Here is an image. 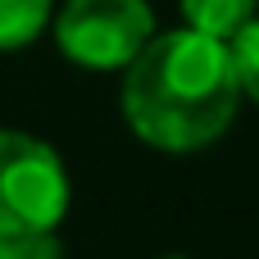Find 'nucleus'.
<instances>
[{"mask_svg":"<svg viewBox=\"0 0 259 259\" xmlns=\"http://www.w3.org/2000/svg\"><path fill=\"white\" fill-rule=\"evenodd\" d=\"M241 105L232 50L219 36L178 27L150 36L146 50L123 68V118L155 150H205L214 146Z\"/></svg>","mask_w":259,"mask_h":259,"instance_id":"1","label":"nucleus"},{"mask_svg":"<svg viewBox=\"0 0 259 259\" xmlns=\"http://www.w3.org/2000/svg\"><path fill=\"white\" fill-rule=\"evenodd\" d=\"M73 187L59 150L32 132L0 127V228L55 232L68 214Z\"/></svg>","mask_w":259,"mask_h":259,"instance_id":"2","label":"nucleus"},{"mask_svg":"<svg viewBox=\"0 0 259 259\" xmlns=\"http://www.w3.org/2000/svg\"><path fill=\"white\" fill-rule=\"evenodd\" d=\"M155 36V9L146 0H68L55 18L64 59L109 73L127 68Z\"/></svg>","mask_w":259,"mask_h":259,"instance_id":"3","label":"nucleus"},{"mask_svg":"<svg viewBox=\"0 0 259 259\" xmlns=\"http://www.w3.org/2000/svg\"><path fill=\"white\" fill-rule=\"evenodd\" d=\"M255 14H259V0H182L187 27L219 36V41H232Z\"/></svg>","mask_w":259,"mask_h":259,"instance_id":"4","label":"nucleus"},{"mask_svg":"<svg viewBox=\"0 0 259 259\" xmlns=\"http://www.w3.org/2000/svg\"><path fill=\"white\" fill-rule=\"evenodd\" d=\"M50 23V0H0V50H23Z\"/></svg>","mask_w":259,"mask_h":259,"instance_id":"5","label":"nucleus"},{"mask_svg":"<svg viewBox=\"0 0 259 259\" xmlns=\"http://www.w3.org/2000/svg\"><path fill=\"white\" fill-rule=\"evenodd\" d=\"M228 50H232V68H237L241 96H250L259 105V14L228 41Z\"/></svg>","mask_w":259,"mask_h":259,"instance_id":"6","label":"nucleus"},{"mask_svg":"<svg viewBox=\"0 0 259 259\" xmlns=\"http://www.w3.org/2000/svg\"><path fill=\"white\" fill-rule=\"evenodd\" d=\"M0 259H64L55 232H5L0 228Z\"/></svg>","mask_w":259,"mask_h":259,"instance_id":"7","label":"nucleus"},{"mask_svg":"<svg viewBox=\"0 0 259 259\" xmlns=\"http://www.w3.org/2000/svg\"><path fill=\"white\" fill-rule=\"evenodd\" d=\"M164 259H187V255H164Z\"/></svg>","mask_w":259,"mask_h":259,"instance_id":"8","label":"nucleus"}]
</instances>
